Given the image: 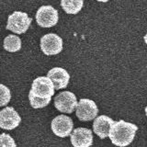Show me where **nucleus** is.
<instances>
[{"mask_svg":"<svg viewBox=\"0 0 147 147\" xmlns=\"http://www.w3.org/2000/svg\"><path fill=\"white\" fill-rule=\"evenodd\" d=\"M40 49L46 55L58 54L63 50V40L57 34H46L40 39Z\"/></svg>","mask_w":147,"mask_h":147,"instance_id":"423d86ee","label":"nucleus"},{"mask_svg":"<svg viewBox=\"0 0 147 147\" xmlns=\"http://www.w3.org/2000/svg\"><path fill=\"white\" fill-rule=\"evenodd\" d=\"M11 99V93L7 86L0 84V107L7 105Z\"/></svg>","mask_w":147,"mask_h":147,"instance_id":"dca6fc26","label":"nucleus"},{"mask_svg":"<svg viewBox=\"0 0 147 147\" xmlns=\"http://www.w3.org/2000/svg\"><path fill=\"white\" fill-rule=\"evenodd\" d=\"M30 93L42 99H51L54 95V87L52 81L46 76H39L32 83Z\"/></svg>","mask_w":147,"mask_h":147,"instance_id":"7ed1b4c3","label":"nucleus"},{"mask_svg":"<svg viewBox=\"0 0 147 147\" xmlns=\"http://www.w3.org/2000/svg\"><path fill=\"white\" fill-rule=\"evenodd\" d=\"M51 127L55 135L64 138L71 134L74 123L70 117H67L65 115H59L53 119Z\"/></svg>","mask_w":147,"mask_h":147,"instance_id":"6e6552de","label":"nucleus"},{"mask_svg":"<svg viewBox=\"0 0 147 147\" xmlns=\"http://www.w3.org/2000/svg\"><path fill=\"white\" fill-rule=\"evenodd\" d=\"M0 147H17L13 138L7 133L0 134Z\"/></svg>","mask_w":147,"mask_h":147,"instance_id":"f3484780","label":"nucleus"},{"mask_svg":"<svg viewBox=\"0 0 147 147\" xmlns=\"http://www.w3.org/2000/svg\"><path fill=\"white\" fill-rule=\"evenodd\" d=\"M138 127L134 124L121 119L113 122L109 132V137L114 145L126 147L134 139Z\"/></svg>","mask_w":147,"mask_h":147,"instance_id":"f257e3e1","label":"nucleus"},{"mask_svg":"<svg viewBox=\"0 0 147 147\" xmlns=\"http://www.w3.org/2000/svg\"><path fill=\"white\" fill-rule=\"evenodd\" d=\"M84 2L82 0H78V1H68V0H63L61 2V6L63 9L67 14L70 15H76L81 10L83 7Z\"/></svg>","mask_w":147,"mask_h":147,"instance_id":"4468645a","label":"nucleus"},{"mask_svg":"<svg viewBox=\"0 0 147 147\" xmlns=\"http://www.w3.org/2000/svg\"><path fill=\"white\" fill-rule=\"evenodd\" d=\"M47 77L52 81L54 89H63L67 86L70 76L68 72L62 67H54L48 72Z\"/></svg>","mask_w":147,"mask_h":147,"instance_id":"9b49d317","label":"nucleus"},{"mask_svg":"<svg viewBox=\"0 0 147 147\" xmlns=\"http://www.w3.org/2000/svg\"><path fill=\"white\" fill-rule=\"evenodd\" d=\"M29 98H30V106L34 109H41L44 108L46 106H48L49 103L51 102V99H42V98H39L35 96L32 93L29 94Z\"/></svg>","mask_w":147,"mask_h":147,"instance_id":"2eb2a0df","label":"nucleus"},{"mask_svg":"<svg viewBox=\"0 0 147 147\" xmlns=\"http://www.w3.org/2000/svg\"><path fill=\"white\" fill-rule=\"evenodd\" d=\"M114 121L106 115H101L95 119L93 123V131L100 139H105L109 136L110 127Z\"/></svg>","mask_w":147,"mask_h":147,"instance_id":"f8f14e48","label":"nucleus"},{"mask_svg":"<svg viewBox=\"0 0 147 147\" xmlns=\"http://www.w3.org/2000/svg\"><path fill=\"white\" fill-rule=\"evenodd\" d=\"M70 135L71 144L74 147H90L93 144V134L89 129L77 128Z\"/></svg>","mask_w":147,"mask_h":147,"instance_id":"9d476101","label":"nucleus"},{"mask_svg":"<svg viewBox=\"0 0 147 147\" xmlns=\"http://www.w3.org/2000/svg\"><path fill=\"white\" fill-rule=\"evenodd\" d=\"M31 18L28 14L21 11H15L9 15L7 24V30L13 31L16 34H22L29 30L31 24Z\"/></svg>","mask_w":147,"mask_h":147,"instance_id":"f03ea898","label":"nucleus"},{"mask_svg":"<svg viewBox=\"0 0 147 147\" xmlns=\"http://www.w3.org/2000/svg\"><path fill=\"white\" fill-rule=\"evenodd\" d=\"M98 109L93 100L88 98H81L76 105V116L82 121H92L96 118Z\"/></svg>","mask_w":147,"mask_h":147,"instance_id":"39448f33","label":"nucleus"},{"mask_svg":"<svg viewBox=\"0 0 147 147\" xmlns=\"http://www.w3.org/2000/svg\"><path fill=\"white\" fill-rule=\"evenodd\" d=\"M36 20L38 25L42 28L53 27L59 20L58 11L52 6H42L37 10Z\"/></svg>","mask_w":147,"mask_h":147,"instance_id":"20e7f679","label":"nucleus"},{"mask_svg":"<svg viewBox=\"0 0 147 147\" xmlns=\"http://www.w3.org/2000/svg\"><path fill=\"white\" fill-rule=\"evenodd\" d=\"M21 121L18 113L12 107H7L0 110V128L4 130H13L17 128Z\"/></svg>","mask_w":147,"mask_h":147,"instance_id":"1a4fd4ad","label":"nucleus"},{"mask_svg":"<svg viewBox=\"0 0 147 147\" xmlns=\"http://www.w3.org/2000/svg\"><path fill=\"white\" fill-rule=\"evenodd\" d=\"M76 96L70 91H63L58 94L54 98L55 108L63 113H72L76 108Z\"/></svg>","mask_w":147,"mask_h":147,"instance_id":"0eeeda50","label":"nucleus"},{"mask_svg":"<svg viewBox=\"0 0 147 147\" xmlns=\"http://www.w3.org/2000/svg\"><path fill=\"white\" fill-rule=\"evenodd\" d=\"M21 40L20 37L10 34L4 40V49L9 53H16L21 49Z\"/></svg>","mask_w":147,"mask_h":147,"instance_id":"ddd939ff","label":"nucleus"}]
</instances>
